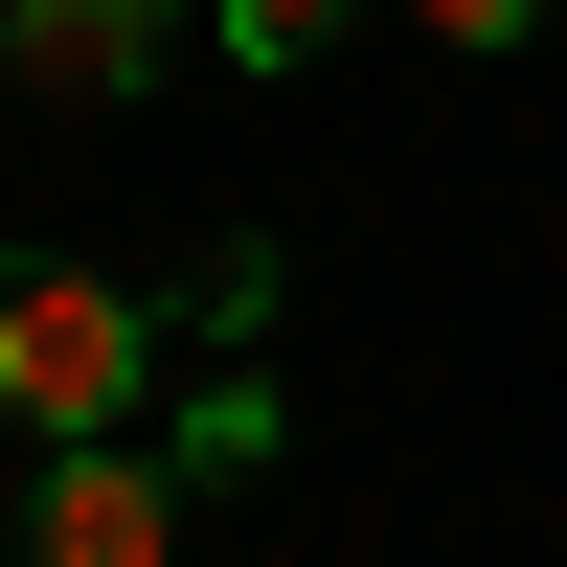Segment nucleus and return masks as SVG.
Masks as SVG:
<instances>
[{
    "instance_id": "obj_2",
    "label": "nucleus",
    "mask_w": 567,
    "mask_h": 567,
    "mask_svg": "<svg viewBox=\"0 0 567 567\" xmlns=\"http://www.w3.org/2000/svg\"><path fill=\"white\" fill-rule=\"evenodd\" d=\"M182 45H205V0H0V91H45V114H114Z\"/></svg>"
},
{
    "instance_id": "obj_6",
    "label": "nucleus",
    "mask_w": 567,
    "mask_h": 567,
    "mask_svg": "<svg viewBox=\"0 0 567 567\" xmlns=\"http://www.w3.org/2000/svg\"><path fill=\"white\" fill-rule=\"evenodd\" d=\"M432 45H523V23H567V0H409Z\"/></svg>"
},
{
    "instance_id": "obj_5",
    "label": "nucleus",
    "mask_w": 567,
    "mask_h": 567,
    "mask_svg": "<svg viewBox=\"0 0 567 567\" xmlns=\"http://www.w3.org/2000/svg\"><path fill=\"white\" fill-rule=\"evenodd\" d=\"M341 23H363V0H205V45H227V69H318Z\"/></svg>"
},
{
    "instance_id": "obj_3",
    "label": "nucleus",
    "mask_w": 567,
    "mask_h": 567,
    "mask_svg": "<svg viewBox=\"0 0 567 567\" xmlns=\"http://www.w3.org/2000/svg\"><path fill=\"white\" fill-rule=\"evenodd\" d=\"M182 499H205V477H182L159 432H91V454H45L23 567H159V545H182Z\"/></svg>"
},
{
    "instance_id": "obj_1",
    "label": "nucleus",
    "mask_w": 567,
    "mask_h": 567,
    "mask_svg": "<svg viewBox=\"0 0 567 567\" xmlns=\"http://www.w3.org/2000/svg\"><path fill=\"white\" fill-rule=\"evenodd\" d=\"M136 409H159V318H136L114 272H69V250H0V432L91 454V432H136Z\"/></svg>"
},
{
    "instance_id": "obj_4",
    "label": "nucleus",
    "mask_w": 567,
    "mask_h": 567,
    "mask_svg": "<svg viewBox=\"0 0 567 567\" xmlns=\"http://www.w3.org/2000/svg\"><path fill=\"white\" fill-rule=\"evenodd\" d=\"M159 454H182V477L227 499V477H272V454H296V432H272V386H250V363H227V386H182V409H159Z\"/></svg>"
}]
</instances>
